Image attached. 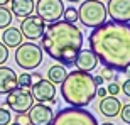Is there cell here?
Listing matches in <instances>:
<instances>
[{
  "label": "cell",
  "mask_w": 130,
  "mask_h": 125,
  "mask_svg": "<svg viewBox=\"0 0 130 125\" xmlns=\"http://www.w3.org/2000/svg\"><path fill=\"white\" fill-rule=\"evenodd\" d=\"M88 42L105 68L125 71L130 66V24L105 22L90 32Z\"/></svg>",
  "instance_id": "1"
},
{
  "label": "cell",
  "mask_w": 130,
  "mask_h": 125,
  "mask_svg": "<svg viewBox=\"0 0 130 125\" xmlns=\"http://www.w3.org/2000/svg\"><path fill=\"white\" fill-rule=\"evenodd\" d=\"M83 32L76 24L58 20L44 29L39 46L51 59L58 61V64L71 68L74 66L78 53L83 49Z\"/></svg>",
  "instance_id": "2"
},
{
  "label": "cell",
  "mask_w": 130,
  "mask_h": 125,
  "mask_svg": "<svg viewBox=\"0 0 130 125\" xmlns=\"http://www.w3.org/2000/svg\"><path fill=\"white\" fill-rule=\"evenodd\" d=\"M96 85L93 81V74L86 71H74L68 73L64 81L61 83V95L63 100L68 101L71 106L83 108L96 96Z\"/></svg>",
  "instance_id": "3"
},
{
  "label": "cell",
  "mask_w": 130,
  "mask_h": 125,
  "mask_svg": "<svg viewBox=\"0 0 130 125\" xmlns=\"http://www.w3.org/2000/svg\"><path fill=\"white\" fill-rule=\"evenodd\" d=\"M106 17H108L106 7L105 4H101V0H86L78 9V20L90 29H95L98 25L105 24Z\"/></svg>",
  "instance_id": "4"
},
{
  "label": "cell",
  "mask_w": 130,
  "mask_h": 125,
  "mask_svg": "<svg viewBox=\"0 0 130 125\" xmlns=\"http://www.w3.org/2000/svg\"><path fill=\"white\" fill-rule=\"evenodd\" d=\"M49 125H98V122L93 113L85 108L68 106V108H61L53 117V122Z\"/></svg>",
  "instance_id": "5"
},
{
  "label": "cell",
  "mask_w": 130,
  "mask_h": 125,
  "mask_svg": "<svg viewBox=\"0 0 130 125\" xmlns=\"http://www.w3.org/2000/svg\"><path fill=\"white\" fill-rule=\"evenodd\" d=\"M15 63L19 68H22L25 71H32V69L39 68L42 63L41 46L34 42H22L20 46H17L15 48Z\"/></svg>",
  "instance_id": "6"
},
{
  "label": "cell",
  "mask_w": 130,
  "mask_h": 125,
  "mask_svg": "<svg viewBox=\"0 0 130 125\" xmlns=\"http://www.w3.org/2000/svg\"><path fill=\"white\" fill-rule=\"evenodd\" d=\"M7 106L15 113H27L29 108L34 105L32 93L27 88H15L10 93H7V100H5Z\"/></svg>",
  "instance_id": "7"
},
{
  "label": "cell",
  "mask_w": 130,
  "mask_h": 125,
  "mask_svg": "<svg viewBox=\"0 0 130 125\" xmlns=\"http://www.w3.org/2000/svg\"><path fill=\"white\" fill-rule=\"evenodd\" d=\"M34 10L46 24H53V22L63 19L64 4L63 0H37Z\"/></svg>",
  "instance_id": "8"
},
{
  "label": "cell",
  "mask_w": 130,
  "mask_h": 125,
  "mask_svg": "<svg viewBox=\"0 0 130 125\" xmlns=\"http://www.w3.org/2000/svg\"><path fill=\"white\" fill-rule=\"evenodd\" d=\"M44 29H46V22L39 15H34V14L24 17L22 22H20V32H22V36L30 39V41H36V39L42 37Z\"/></svg>",
  "instance_id": "9"
},
{
  "label": "cell",
  "mask_w": 130,
  "mask_h": 125,
  "mask_svg": "<svg viewBox=\"0 0 130 125\" xmlns=\"http://www.w3.org/2000/svg\"><path fill=\"white\" fill-rule=\"evenodd\" d=\"M106 14L113 22L130 24V0H108Z\"/></svg>",
  "instance_id": "10"
},
{
  "label": "cell",
  "mask_w": 130,
  "mask_h": 125,
  "mask_svg": "<svg viewBox=\"0 0 130 125\" xmlns=\"http://www.w3.org/2000/svg\"><path fill=\"white\" fill-rule=\"evenodd\" d=\"M32 98L34 101H37V103H46V101H49V103H56V85H53V83L49 81V80H39V81L32 83Z\"/></svg>",
  "instance_id": "11"
},
{
  "label": "cell",
  "mask_w": 130,
  "mask_h": 125,
  "mask_svg": "<svg viewBox=\"0 0 130 125\" xmlns=\"http://www.w3.org/2000/svg\"><path fill=\"white\" fill-rule=\"evenodd\" d=\"M27 117H29V122L32 125H49L53 122V110L51 106H46L44 103H37V105H32L27 112Z\"/></svg>",
  "instance_id": "12"
},
{
  "label": "cell",
  "mask_w": 130,
  "mask_h": 125,
  "mask_svg": "<svg viewBox=\"0 0 130 125\" xmlns=\"http://www.w3.org/2000/svg\"><path fill=\"white\" fill-rule=\"evenodd\" d=\"M98 66V58L95 56L91 49H81L79 53H78L76 59H74V68L79 69V71H93L95 68Z\"/></svg>",
  "instance_id": "13"
},
{
  "label": "cell",
  "mask_w": 130,
  "mask_h": 125,
  "mask_svg": "<svg viewBox=\"0 0 130 125\" xmlns=\"http://www.w3.org/2000/svg\"><path fill=\"white\" fill-rule=\"evenodd\" d=\"M17 88V74L12 68L0 66V95H7Z\"/></svg>",
  "instance_id": "14"
},
{
  "label": "cell",
  "mask_w": 130,
  "mask_h": 125,
  "mask_svg": "<svg viewBox=\"0 0 130 125\" xmlns=\"http://www.w3.org/2000/svg\"><path fill=\"white\" fill-rule=\"evenodd\" d=\"M100 112L101 115H105L106 118H113V117H117L118 113H120V108H122V103L120 100L117 98V96L110 95V96H103V98H100Z\"/></svg>",
  "instance_id": "15"
},
{
  "label": "cell",
  "mask_w": 130,
  "mask_h": 125,
  "mask_svg": "<svg viewBox=\"0 0 130 125\" xmlns=\"http://www.w3.org/2000/svg\"><path fill=\"white\" fill-rule=\"evenodd\" d=\"M36 9L34 0H10V12L15 17L24 19L27 15H30Z\"/></svg>",
  "instance_id": "16"
},
{
  "label": "cell",
  "mask_w": 130,
  "mask_h": 125,
  "mask_svg": "<svg viewBox=\"0 0 130 125\" xmlns=\"http://www.w3.org/2000/svg\"><path fill=\"white\" fill-rule=\"evenodd\" d=\"M0 37H2V41H4L5 46L10 49V48H17V46H20L24 36H22L20 29H17V27H7L4 32L0 34Z\"/></svg>",
  "instance_id": "17"
},
{
  "label": "cell",
  "mask_w": 130,
  "mask_h": 125,
  "mask_svg": "<svg viewBox=\"0 0 130 125\" xmlns=\"http://www.w3.org/2000/svg\"><path fill=\"white\" fill-rule=\"evenodd\" d=\"M66 74H68V71H66V68H64L63 64H54V66L49 68L47 80L53 83V85H61V83L64 81Z\"/></svg>",
  "instance_id": "18"
},
{
  "label": "cell",
  "mask_w": 130,
  "mask_h": 125,
  "mask_svg": "<svg viewBox=\"0 0 130 125\" xmlns=\"http://www.w3.org/2000/svg\"><path fill=\"white\" fill-rule=\"evenodd\" d=\"M12 24V12L7 7H0V29H7Z\"/></svg>",
  "instance_id": "19"
},
{
  "label": "cell",
  "mask_w": 130,
  "mask_h": 125,
  "mask_svg": "<svg viewBox=\"0 0 130 125\" xmlns=\"http://www.w3.org/2000/svg\"><path fill=\"white\" fill-rule=\"evenodd\" d=\"M63 20H66V22H71V24H74L78 20V9H74V7H66L63 12Z\"/></svg>",
  "instance_id": "20"
},
{
  "label": "cell",
  "mask_w": 130,
  "mask_h": 125,
  "mask_svg": "<svg viewBox=\"0 0 130 125\" xmlns=\"http://www.w3.org/2000/svg\"><path fill=\"white\" fill-rule=\"evenodd\" d=\"M17 86H20V88H30L32 86V76H30V73H22L17 78Z\"/></svg>",
  "instance_id": "21"
},
{
  "label": "cell",
  "mask_w": 130,
  "mask_h": 125,
  "mask_svg": "<svg viewBox=\"0 0 130 125\" xmlns=\"http://www.w3.org/2000/svg\"><path fill=\"white\" fill-rule=\"evenodd\" d=\"M120 118L123 120V123L125 125H130V103H127V105H123L120 108Z\"/></svg>",
  "instance_id": "22"
},
{
  "label": "cell",
  "mask_w": 130,
  "mask_h": 125,
  "mask_svg": "<svg viewBox=\"0 0 130 125\" xmlns=\"http://www.w3.org/2000/svg\"><path fill=\"white\" fill-rule=\"evenodd\" d=\"M12 117H10V112L7 108H0V125H9Z\"/></svg>",
  "instance_id": "23"
},
{
  "label": "cell",
  "mask_w": 130,
  "mask_h": 125,
  "mask_svg": "<svg viewBox=\"0 0 130 125\" xmlns=\"http://www.w3.org/2000/svg\"><path fill=\"white\" fill-rule=\"evenodd\" d=\"M9 59V48L4 42H0V66H4Z\"/></svg>",
  "instance_id": "24"
},
{
  "label": "cell",
  "mask_w": 130,
  "mask_h": 125,
  "mask_svg": "<svg viewBox=\"0 0 130 125\" xmlns=\"http://www.w3.org/2000/svg\"><path fill=\"white\" fill-rule=\"evenodd\" d=\"M106 93H110V95L117 96L118 93H120V86H118V83H115V81H110V85L106 86Z\"/></svg>",
  "instance_id": "25"
},
{
  "label": "cell",
  "mask_w": 130,
  "mask_h": 125,
  "mask_svg": "<svg viewBox=\"0 0 130 125\" xmlns=\"http://www.w3.org/2000/svg\"><path fill=\"white\" fill-rule=\"evenodd\" d=\"M15 122H17L19 125H30L27 113H17V117H15Z\"/></svg>",
  "instance_id": "26"
},
{
  "label": "cell",
  "mask_w": 130,
  "mask_h": 125,
  "mask_svg": "<svg viewBox=\"0 0 130 125\" xmlns=\"http://www.w3.org/2000/svg\"><path fill=\"white\" fill-rule=\"evenodd\" d=\"M101 78H103V80H108V81H111V80H113V69H110V68H105V69L101 71Z\"/></svg>",
  "instance_id": "27"
},
{
  "label": "cell",
  "mask_w": 130,
  "mask_h": 125,
  "mask_svg": "<svg viewBox=\"0 0 130 125\" xmlns=\"http://www.w3.org/2000/svg\"><path fill=\"white\" fill-rule=\"evenodd\" d=\"M120 90L123 91V95H125V96H128V98H130V80H127V81L122 85Z\"/></svg>",
  "instance_id": "28"
},
{
  "label": "cell",
  "mask_w": 130,
  "mask_h": 125,
  "mask_svg": "<svg viewBox=\"0 0 130 125\" xmlns=\"http://www.w3.org/2000/svg\"><path fill=\"white\" fill-rule=\"evenodd\" d=\"M96 96H100V98L106 96V88H103V86H98V88H96Z\"/></svg>",
  "instance_id": "29"
},
{
  "label": "cell",
  "mask_w": 130,
  "mask_h": 125,
  "mask_svg": "<svg viewBox=\"0 0 130 125\" xmlns=\"http://www.w3.org/2000/svg\"><path fill=\"white\" fill-rule=\"evenodd\" d=\"M93 81H95V85H96V86H101V85H103V78H101V74L93 76Z\"/></svg>",
  "instance_id": "30"
},
{
  "label": "cell",
  "mask_w": 130,
  "mask_h": 125,
  "mask_svg": "<svg viewBox=\"0 0 130 125\" xmlns=\"http://www.w3.org/2000/svg\"><path fill=\"white\" fill-rule=\"evenodd\" d=\"M30 76H32V83L39 81V80H42V76H41V74H39V73H32V74H30Z\"/></svg>",
  "instance_id": "31"
},
{
  "label": "cell",
  "mask_w": 130,
  "mask_h": 125,
  "mask_svg": "<svg viewBox=\"0 0 130 125\" xmlns=\"http://www.w3.org/2000/svg\"><path fill=\"white\" fill-rule=\"evenodd\" d=\"M9 2H10V0H0V7H5Z\"/></svg>",
  "instance_id": "32"
},
{
  "label": "cell",
  "mask_w": 130,
  "mask_h": 125,
  "mask_svg": "<svg viewBox=\"0 0 130 125\" xmlns=\"http://www.w3.org/2000/svg\"><path fill=\"white\" fill-rule=\"evenodd\" d=\"M68 2H71V4H78V2H81V0H68Z\"/></svg>",
  "instance_id": "33"
},
{
  "label": "cell",
  "mask_w": 130,
  "mask_h": 125,
  "mask_svg": "<svg viewBox=\"0 0 130 125\" xmlns=\"http://www.w3.org/2000/svg\"><path fill=\"white\" fill-rule=\"evenodd\" d=\"M101 125H115V123H111V122H105V123H101Z\"/></svg>",
  "instance_id": "34"
},
{
  "label": "cell",
  "mask_w": 130,
  "mask_h": 125,
  "mask_svg": "<svg viewBox=\"0 0 130 125\" xmlns=\"http://www.w3.org/2000/svg\"><path fill=\"white\" fill-rule=\"evenodd\" d=\"M125 73H127V74H130V66H128V68L125 69Z\"/></svg>",
  "instance_id": "35"
},
{
  "label": "cell",
  "mask_w": 130,
  "mask_h": 125,
  "mask_svg": "<svg viewBox=\"0 0 130 125\" xmlns=\"http://www.w3.org/2000/svg\"><path fill=\"white\" fill-rule=\"evenodd\" d=\"M9 125H19V123H17V122H14V123H9Z\"/></svg>",
  "instance_id": "36"
}]
</instances>
